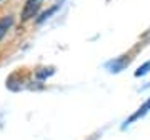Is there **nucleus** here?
Instances as JSON below:
<instances>
[{
    "instance_id": "5",
    "label": "nucleus",
    "mask_w": 150,
    "mask_h": 140,
    "mask_svg": "<svg viewBox=\"0 0 150 140\" xmlns=\"http://www.w3.org/2000/svg\"><path fill=\"white\" fill-rule=\"evenodd\" d=\"M59 8H60V4H57V5H54V7H50L47 12H43L42 15L37 18V23H42V22H45L47 18H50V15H54V13L59 10Z\"/></svg>"
},
{
    "instance_id": "2",
    "label": "nucleus",
    "mask_w": 150,
    "mask_h": 140,
    "mask_svg": "<svg viewBox=\"0 0 150 140\" xmlns=\"http://www.w3.org/2000/svg\"><path fill=\"white\" fill-rule=\"evenodd\" d=\"M149 112H150V98H149V100H145V102H144V105H142V107H139V110H137V112H135V113H132V115H130L129 119L125 120V124H123V129H125L127 125L134 124L135 120L142 119V117H144V115H147Z\"/></svg>"
},
{
    "instance_id": "1",
    "label": "nucleus",
    "mask_w": 150,
    "mask_h": 140,
    "mask_svg": "<svg viewBox=\"0 0 150 140\" xmlns=\"http://www.w3.org/2000/svg\"><path fill=\"white\" fill-rule=\"evenodd\" d=\"M42 2L43 0H27V4L23 5V10H22V20L25 22V20H28V18H32V17L38 12Z\"/></svg>"
},
{
    "instance_id": "6",
    "label": "nucleus",
    "mask_w": 150,
    "mask_h": 140,
    "mask_svg": "<svg viewBox=\"0 0 150 140\" xmlns=\"http://www.w3.org/2000/svg\"><path fill=\"white\" fill-rule=\"evenodd\" d=\"M149 72H150V60H149V62H145L142 67H139V69H137L135 77H144V75H147Z\"/></svg>"
},
{
    "instance_id": "4",
    "label": "nucleus",
    "mask_w": 150,
    "mask_h": 140,
    "mask_svg": "<svg viewBox=\"0 0 150 140\" xmlns=\"http://www.w3.org/2000/svg\"><path fill=\"white\" fill-rule=\"evenodd\" d=\"M13 25V17L12 15H7V17H2L0 18V40L5 37V33L8 32V28Z\"/></svg>"
},
{
    "instance_id": "3",
    "label": "nucleus",
    "mask_w": 150,
    "mask_h": 140,
    "mask_svg": "<svg viewBox=\"0 0 150 140\" xmlns=\"http://www.w3.org/2000/svg\"><path fill=\"white\" fill-rule=\"evenodd\" d=\"M129 62H130L129 59H115V60H112V62L107 64V69H110V72H115L117 74V72L125 69L129 65Z\"/></svg>"
}]
</instances>
